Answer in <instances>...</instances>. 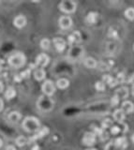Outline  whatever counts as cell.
Returning <instances> with one entry per match:
<instances>
[{"mask_svg":"<svg viewBox=\"0 0 134 150\" xmlns=\"http://www.w3.org/2000/svg\"><path fill=\"white\" fill-rule=\"evenodd\" d=\"M53 44H55V49L58 51V52H62L64 51L65 47H66V42L65 40L61 39V38H55L53 40Z\"/></svg>","mask_w":134,"mask_h":150,"instance_id":"cell-10","label":"cell"},{"mask_svg":"<svg viewBox=\"0 0 134 150\" xmlns=\"http://www.w3.org/2000/svg\"><path fill=\"white\" fill-rule=\"evenodd\" d=\"M22 117V115L20 112H11V114L9 115V117H8V119H9V121L11 122V123H17V122L21 119Z\"/></svg>","mask_w":134,"mask_h":150,"instance_id":"cell-15","label":"cell"},{"mask_svg":"<svg viewBox=\"0 0 134 150\" xmlns=\"http://www.w3.org/2000/svg\"><path fill=\"white\" fill-rule=\"evenodd\" d=\"M129 84H134V74L132 75L131 77L129 78Z\"/></svg>","mask_w":134,"mask_h":150,"instance_id":"cell-35","label":"cell"},{"mask_svg":"<svg viewBox=\"0 0 134 150\" xmlns=\"http://www.w3.org/2000/svg\"><path fill=\"white\" fill-rule=\"evenodd\" d=\"M125 112H124L121 109H117L115 110V112H113V118L115 119L117 122H119V123H122V122L125 120Z\"/></svg>","mask_w":134,"mask_h":150,"instance_id":"cell-14","label":"cell"},{"mask_svg":"<svg viewBox=\"0 0 134 150\" xmlns=\"http://www.w3.org/2000/svg\"><path fill=\"white\" fill-rule=\"evenodd\" d=\"M2 145H3V142H2V140L0 139V147H1V146H2Z\"/></svg>","mask_w":134,"mask_h":150,"instance_id":"cell-40","label":"cell"},{"mask_svg":"<svg viewBox=\"0 0 134 150\" xmlns=\"http://www.w3.org/2000/svg\"><path fill=\"white\" fill-rule=\"evenodd\" d=\"M26 143H27V139L23 136H19V137L16 139V145L18 146H23Z\"/></svg>","mask_w":134,"mask_h":150,"instance_id":"cell-24","label":"cell"},{"mask_svg":"<svg viewBox=\"0 0 134 150\" xmlns=\"http://www.w3.org/2000/svg\"><path fill=\"white\" fill-rule=\"evenodd\" d=\"M85 65L87 68H89V69H94V68H96L97 66V62L92 57H87V58L85 60Z\"/></svg>","mask_w":134,"mask_h":150,"instance_id":"cell-21","label":"cell"},{"mask_svg":"<svg viewBox=\"0 0 134 150\" xmlns=\"http://www.w3.org/2000/svg\"><path fill=\"white\" fill-rule=\"evenodd\" d=\"M21 76L22 79H25V78H28L29 75H30V70H23V72H21L19 74Z\"/></svg>","mask_w":134,"mask_h":150,"instance_id":"cell-29","label":"cell"},{"mask_svg":"<svg viewBox=\"0 0 134 150\" xmlns=\"http://www.w3.org/2000/svg\"><path fill=\"white\" fill-rule=\"evenodd\" d=\"M119 131H120V129L118 127H116V126H113V127H112V129H111V132L113 135L119 133Z\"/></svg>","mask_w":134,"mask_h":150,"instance_id":"cell-32","label":"cell"},{"mask_svg":"<svg viewBox=\"0 0 134 150\" xmlns=\"http://www.w3.org/2000/svg\"><path fill=\"white\" fill-rule=\"evenodd\" d=\"M45 71L41 70V69H39V70H35V72H34V77H35V79L37 81H41L43 80L45 78Z\"/></svg>","mask_w":134,"mask_h":150,"instance_id":"cell-19","label":"cell"},{"mask_svg":"<svg viewBox=\"0 0 134 150\" xmlns=\"http://www.w3.org/2000/svg\"><path fill=\"white\" fill-rule=\"evenodd\" d=\"M115 145L116 147H120V148H125L127 146V140L125 137H120L117 138L115 141Z\"/></svg>","mask_w":134,"mask_h":150,"instance_id":"cell-18","label":"cell"},{"mask_svg":"<svg viewBox=\"0 0 134 150\" xmlns=\"http://www.w3.org/2000/svg\"><path fill=\"white\" fill-rule=\"evenodd\" d=\"M38 107L42 111H50L53 107V102L50 98L41 97L38 100Z\"/></svg>","mask_w":134,"mask_h":150,"instance_id":"cell-4","label":"cell"},{"mask_svg":"<svg viewBox=\"0 0 134 150\" xmlns=\"http://www.w3.org/2000/svg\"><path fill=\"white\" fill-rule=\"evenodd\" d=\"M112 125H113V121L112 120H110V119H104V120L102 121V123H101V126H102V129H107V128H110V127H112Z\"/></svg>","mask_w":134,"mask_h":150,"instance_id":"cell-26","label":"cell"},{"mask_svg":"<svg viewBox=\"0 0 134 150\" xmlns=\"http://www.w3.org/2000/svg\"><path fill=\"white\" fill-rule=\"evenodd\" d=\"M50 45H51V42L48 39H43L41 42V47L43 50H48L50 48Z\"/></svg>","mask_w":134,"mask_h":150,"instance_id":"cell-25","label":"cell"},{"mask_svg":"<svg viewBox=\"0 0 134 150\" xmlns=\"http://www.w3.org/2000/svg\"><path fill=\"white\" fill-rule=\"evenodd\" d=\"M102 79L104 81V83H106L110 87H113L117 84L116 79H113V78L112 76H110V75H104Z\"/></svg>","mask_w":134,"mask_h":150,"instance_id":"cell-16","label":"cell"},{"mask_svg":"<svg viewBox=\"0 0 134 150\" xmlns=\"http://www.w3.org/2000/svg\"><path fill=\"white\" fill-rule=\"evenodd\" d=\"M23 79L21 78V76H20V75L18 74V75H16V76L14 77V81L15 82H17V83H20V82H21Z\"/></svg>","mask_w":134,"mask_h":150,"instance_id":"cell-33","label":"cell"},{"mask_svg":"<svg viewBox=\"0 0 134 150\" xmlns=\"http://www.w3.org/2000/svg\"><path fill=\"white\" fill-rule=\"evenodd\" d=\"M49 62L50 58L46 54H41L36 58V65L39 67H45L49 64Z\"/></svg>","mask_w":134,"mask_h":150,"instance_id":"cell-7","label":"cell"},{"mask_svg":"<svg viewBox=\"0 0 134 150\" xmlns=\"http://www.w3.org/2000/svg\"><path fill=\"white\" fill-rule=\"evenodd\" d=\"M96 89L98 91H103L105 89V84L102 83V82H97L95 84Z\"/></svg>","mask_w":134,"mask_h":150,"instance_id":"cell-27","label":"cell"},{"mask_svg":"<svg viewBox=\"0 0 134 150\" xmlns=\"http://www.w3.org/2000/svg\"><path fill=\"white\" fill-rule=\"evenodd\" d=\"M56 84H57V86L59 88H61V89H65L69 86V82L65 79V78H62V79H59L57 82H56Z\"/></svg>","mask_w":134,"mask_h":150,"instance_id":"cell-20","label":"cell"},{"mask_svg":"<svg viewBox=\"0 0 134 150\" xmlns=\"http://www.w3.org/2000/svg\"><path fill=\"white\" fill-rule=\"evenodd\" d=\"M87 150H96V149H87Z\"/></svg>","mask_w":134,"mask_h":150,"instance_id":"cell-43","label":"cell"},{"mask_svg":"<svg viewBox=\"0 0 134 150\" xmlns=\"http://www.w3.org/2000/svg\"><path fill=\"white\" fill-rule=\"evenodd\" d=\"M121 110L127 114H130V112H132L134 111V105L131 101H125L123 102L122 104V109Z\"/></svg>","mask_w":134,"mask_h":150,"instance_id":"cell-13","label":"cell"},{"mask_svg":"<svg viewBox=\"0 0 134 150\" xmlns=\"http://www.w3.org/2000/svg\"><path fill=\"white\" fill-rule=\"evenodd\" d=\"M131 92H132V95L134 96V84L132 86V88H131Z\"/></svg>","mask_w":134,"mask_h":150,"instance_id":"cell-39","label":"cell"},{"mask_svg":"<svg viewBox=\"0 0 134 150\" xmlns=\"http://www.w3.org/2000/svg\"><path fill=\"white\" fill-rule=\"evenodd\" d=\"M3 91V84L0 83V92H2Z\"/></svg>","mask_w":134,"mask_h":150,"instance_id":"cell-38","label":"cell"},{"mask_svg":"<svg viewBox=\"0 0 134 150\" xmlns=\"http://www.w3.org/2000/svg\"><path fill=\"white\" fill-rule=\"evenodd\" d=\"M3 109V100L0 98V111H1Z\"/></svg>","mask_w":134,"mask_h":150,"instance_id":"cell-37","label":"cell"},{"mask_svg":"<svg viewBox=\"0 0 134 150\" xmlns=\"http://www.w3.org/2000/svg\"><path fill=\"white\" fill-rule=\"evenodd\" d=\"M59 9L65 13H73L76 11V3L71 0H64L59 4Z\"/></svg>","mask_w":134,"mask_h":150,"instance_id":"cell-3","label":"cell"},{"mask_svg":"<svg viewBox=\"0 0 134 150\" xmlns=\"http://www.w3.org/2000/svg\"><path fill=\"white\" fill-rule=\"evenodd\" d=\"M15 95H16V91L14 90V88L11 86L7 89L6 93H5V97L8 98V100H11V98L15 97Z\"/></svg>","mask_w":134,"mask_h":150,"instance_id":"cell-22","label":"cell"},{"mask_svg":"<svg viewBox=\"0 0 134 150\" xmlns=\"http://www.w3.org/2000/svg\"><path fill=\"white\" fill-rule=\"evenodd\" d=\"M133 49H134V45H133Z\"/></svg>","mask_w":134,"mask_h":150,"instance_id":"cell-44","label":"cell"},{"mask_svg":"<svg viewBox=\"0 0 134 150\" xmlns=\"http://www.w3.org/2000/svg\"><path fill=\"white\" fill-rule=\"evenodd\" d=\"M116 81H117V84H122L124 83V81H125V75L123 73H119L117 75V78H115Z\"/></svg>","mask_w":134,"mask_h":150,"instance_id":"cell-28","label":"cell"},{"mask_svg":"<svg viewBox=\"0 0 134 150\" xmlns=\"http://www.w3.org/2000/svg\"><path fill=\"white\" fill-rule=\"evenodd\" d=\"M25 63V56L22 53H16L9 56V64L11 67L14 68H21Z\"/></svg>","mask_w":134,"mask_h":150,"instance_id":"cell-2","label":"cell"},{"mask_svg":"<svg viewBox=\"0 0 134 150\" xmlns=\"http://www.w3.org/2000/svg\"><path fill=\"white\" fill-rule=\"evenodd\" d=\"M99 15L97 12H90L86 16V22L88 23H95L97 21H98Z\"/></svg>","mask_w":134,"mask_h":150,"instance_id":"cell-17","label":"cell"},{"mask_svg":"<svg viewBox=\"0 0 134 150\" xmlns=\"http://www.w3.org/2000/svg\"><path fill=\"white\" fill-rule=\"evenodd\" d=\"M13 23H14V25L16 27H18V28H22V27H23L26 25V18L23 15H19L14 19Z\"/></svg>","mask_w":134,"mask_h":150,"instance_id":"cell-11","label":"cell"},{"mask_svg":"<svg viewBox=\"0 0 134 150\" xmlns=\"http://www.w3.org/2000/svg\"><path fill=\"white\" fill-rule=\"evenodd\" d=\"M119 103V98H117L115 95L112 98V100H111V104H112V106H116V105H118Z\"/></svg>","mask_w":134,"mask_h":150,"instance_id":"cell-30","label":"cell"},{"mask_svg":"<svg viewBox=\"0 0 134 150\" xmlns=\"http://www.w3.org/2000/svg\"><path fill=\"white\" fill-rule=\"evenodd\" d=\"M42 91L43 93L47 96H52V95L55 92V87L53 86V82L50 80H47L44 82V84H42Z\"/></svg>","mask_w":134,"mask_h":150,"instance_id":"cell-5","label":"cell"},{"mask_svg":"<svg viewBox=\"0 0 134 150\" xmlns=\"http://www.w3.org/2000/svg\"><path fill=\"white\" fill-rule=\"evenodd\" d=\"M96 143V135L92 132H86L83 138V144L87 146H91Z\"/></svg>","mask_w":134,"mask_h":150,"instance_id":"cell-6","label":"cell"},{"mask_svg":"<svg viewBox=\"0 0 134 150\" xmlns=\"http://www.w3.org/2000/svg\"><path fill=\"white\" fill-rule=\"evenodd\" d=\"M115 96L118 98H128V96H129V89L127 87H125V86L120 87V88H118V89L115 91Z\"/></svg>","mask_w":134,"mask_h":150,"instance_id":"cell-12","label":"cell"},{"mask_svg":"<svg viewBox=\"0 0 134 150\" xmlns=\"http://www.w3.org/2000/svg\"><path fill=\"white\" fill-rule=\"evenodd\" d=\"M109 37L110 38H113V39H116V38H117V32L115 31V30L110 29V31H109Z\"/></svg>","mask_w":134,"mask_h":150,"instance_id":"cell-31","label":"cell"},{"mask_svg":"<svg viewBox=\"0 0 134 150\" xmlns=\"http://www.w3.org/2000/svg\"><path fill=\"white\" fill-rule=\"evenodd\" d=\"M41 123L38 120V118L34 117H26L23 122V128L25 131L27 132H36L39 131Z\"/></svg>","mask_w":134,"mask_h":150,"instance_id":"cell-1","label":"cell"},{"mask_svg":"<svg viewBox=\"0 0 134 150\" xmlns=\"http://www.w3.org/2000/svg\"><path fill=\"white\" fill-rule=\"evenodd\" d=\"M59 25L63 29H68L72 25V20L69 16H63L59 19Z\"/></svg>","mask_w":134,"mask_h":150,"instance_id":"cell-8","label":"cell"},{"mask_svg":"<svg viewBox=\"0 0 134 150\" xmlns=\"http://www.w3.org/2000/svg\"><path fill=\"white\" fill-rule=\"evenodd\" d=\"M6 150H16V148L13 145H8L6 147Z\"/></svg>","mask_w":134,"mask_h":150,"instance_id":"cell-34","label":"cell"},{"mask_svg":"<svg viewBox=\"0 0 134 150\" xmlns=\"http://www.w3.org/2000/svg\"><path fill=\"white\" fill-rule=\"evenodd\" d=\"M131 141L134 143V134H132V136H131Z\"/></svg>","mask_w":134,"mask_h":150,"instance_id":"cell-41","label":"cell"},{"mask_svg":"<svg viewBox=\"0 0 134 150\" xmlns=\"http://www.w3.org/2000/svg\"><path fill=\"white\" fill-rule=\"evenodd\" d=\"M125 16H126V18H128L129 20H133L134 19V9L129 8L128 9H126Z\"/></svg>","mask_w":134,"mask_h":150,"instance_id":"cell-23","label":"cell"},{"mask_svg":"<svg viewBox=\"0 0 134 150\" xmlns=\"http://www.w3.org/2000/svg\"><path fill=\"white\" fill-rule=\"evenodd\" d=\"M48 133H49V129H48V128L44 127V128H42V129H39V132H38V133H37L36 135L32 136V137L28 140V142H29V143L34 142V141H36V140H38V139H41V138H42V137H44V136L47 135Z\"/></svg>","mask_w":134,"mask_h":150,"instance_id":"cell-9","label":"cell"},{"mask_svg":"<svg viewBox=\"0 0 134 150\" xmlns=\"http://www.w3.org/2000/svg\"><path fill=\"white\" fill-rule=\"evenodd\" d=\"M32 150H39V146L38 145H34V146H33Z\"/></svg>","mask_w":134,"mask_h":150,"instance_id":"cell-36","label":"cell"},{"mask_svg":"<svg viewBox=\"0 0 134 150\" xmlns=\"http://www.w3.org/2000/svg\"><path fill=\"white\" fill-rule=\"evenodd\" d=\"M1 63V62H0ZM1 69H2V66H1V64H0V70H1Z\"/></svg>","mask_w":134,"mask_h":150,"instance_id":"cell-42","label":"cell"}]
</instances>
